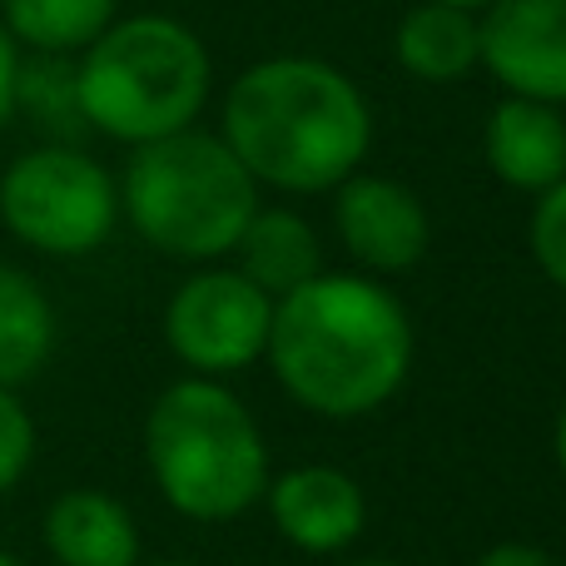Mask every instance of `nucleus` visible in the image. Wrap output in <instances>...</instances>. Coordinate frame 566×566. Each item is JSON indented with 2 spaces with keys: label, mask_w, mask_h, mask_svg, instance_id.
Wrapping results in <instances>:
<instances>
[{
  "label": "nucleus",
  "mask_w": 566,
  "mask_h": 566,
  "mask_svg": "<svg viewBox=\"0 0 566 566\" xmlns=\"http://www.w3.org/2000/svg\"><path fill=\"white\" fill-rule=\"evenodd\" d=\"M259 209V185L219 135H179L135 145L119 179V214L149 249L185 264L234 254L244 224Z\"/></svg>",
  "instance_id": "39448f33"
},
{
  "label": "nucleus",
  "mask_w": 566,
  "mask_h": 566,
  "mask_svg": "<svg viewBox=\"0 0 566 566\" xmlns=\"http://www.w3.org/2000/svg\"><path fill=\"white\" fill-rule=\"evenodd\" d=\"M239 274L254 279L269 298H283L313 274H323V244L313 234V224L293 209H254V219L244 224L234 244Z\"/></svg>",
  "instance_id": "4468645a"
},
{
  "label": "nucleus",
  "mask_w": 566,
  "mask_h": 566,
  "mask_svg": "<svg viewBox=\"0 0 566 566\" xmlns=\"http://www.w3.org/2000/svg\"><path fill=\"white\" fill-rule=\"evenodd\" d=\"M0 224L15 244L50 259H85L115 234L119 185L75 145L25 149L0 175Z\"/></svg>",
  "instance_id": "423d86ee"
},
{
  "label": "nucleus",
  "mask_w": 566,
  "mask_h": 566,
  "mask_svg": "<svg viewBox=\"0 0 566 566\" xmlns=\"http://www.w3.org/2000/svg\"><path fill=\"white\" fill-rule=\"evenodd\" d=\"M145 462L159 497L189 522H234L264 502L269 442L219 378H179L145 418Z\"/></svg>",
  "instance_id": "20e7f679"
},
{
  "label": "nucleus",
  "mask_w": 566,
  "mask_h": 566,
  "mask_svg": "<svg viewBox=\"0 0 566 566\" xmlns=\"http://www.w3.org/2000/svg\"><path fill=\"white\" fill-rule=\"evenodd\" d=\"M418 333L392 289L373 274H313L274 298L269 368L318 418H368L408 382Z\"/></svg>",
  "instance_id": "f257e3e1"
},
{
  "label": "nucleus",
  "mask_w": 566,
  "mask_h": 566,
  "mask_svg": "<svg viewBox=\"0 0 566 566\" xmlns=\"http://www.w3.org/2000/svg\"><path fill=\"white\" fill-rule=\"evenodd\" d=\"M119 15V0H0V25L30 55H80Z\"/></svg>",
  "instance_id": "dca6fc26"
},
{
  "label": "nucleus",
  "mask_w": 566,
  "mask_h": 566,
  "mask_svg": "<svg viewBox=\"0 0 566 566\" xmlns=\"http://www.w3.org/2000/svg\"><path fill=\"white\" fill-rule=\"evenodd\" d=\"M527 244H532L537 269L566 293V179L552 185L547 195H537V209H532V224H527Z\"/></svg>",
  "instance_id": "a211bd4d"
},
{
  "label": "nucleus",
  "mask_w": 566,
  "mask_h": 566,
  "mask_svg": "<svg viewBox=\"0 0 566 566\" xmlns=\"http://www.w3.org/2000/svg\"><path fill=\"white\" fill-rule=\"evenodd\" d=\"M219 139L259 189L333 195L373 149V109L348 70L318 55H274L224 90Z\"/></svg>",
  "instance_id": "f03ea898"
},
{
  "label": "nucleus",
  "mask_w": 566,
  "mask_h": 566,
  "mask_svg": "<svg viewBox=\"0 0 566 566\" xmlns=\"http://www.w3.org/2000/svg\"><path fill=\"white\" fill-rule=\"evenodd\" d=\"M442 6H462V10H488L492 0H442Z\"/></svg>",
  "instance_id": "5701e85b"
},
{
  "label": "nucleus",
  "mask_w": 566,
  "mask_h": 566,
  "mask_svg": "<svg viewBox=\"0 0 566 566\" xmlns=\"http://www.w3.org/2000/svg\"><path fill=\"white\" fill-rule=\"evenodd\" d=\"M15 70H20V45L6 35V25H0V129L15 115Z\"/></svg>",
  "instance_id": "aec40b11"
},
{
  "label": "nucleus",
  "mask_w": 566,
  "mask_h": 566,
  "mask_svg": "<svg viewBox=\"0 0 566 566\" xmlns=\"http://www.w3.org/2000/svg\"><path fill=\"white\" fill-rule=\"evenodd\" d=\"M353 566H408V562H392V557H363V562H353Z\"/></svg>",
  "instance_id": "b1692460"
},
{
  "label": "nucleus",
  "mask_w": 566,
  "mask_h": 566,
  "mask_svg": "<svg viewBox=\"0 0 566 566\" xmlns=\"http://www.w3.org/2000/svg\"><path fill=\"white\" fill-rule=\"evenodd\" d=\"M0 566H30V562H20L15 552H0Z\"/></svg>",
  "instance_id": "393cba45"
},
{
  "label": "nucleus",
  "mask_w": 566,
  "mask_h": 566,
  "mask_svg": "<svg viewBox=\"0 0 566 566\" xmlns=\"http://www.w3.org/2000/svg\"><path fill=\"white\" fill-rule=\"evenodd\" d=\"M482 159L517 195H547L566 179V115L562 105L507 95L482 125Z\"/></svg>",
  "instance_id": "9b49d317"
},
{
  "label": "nucleus",
  "mask_w": 566,
  "mask_h": 566,
  "mask_svg": "<svg viewBox=\"0 0 566 566\" xmlns=\"http://www.w3.org/2000/svg\"><path fill=\"white\" fill-rule=\"evenodd\" d=\"M149 566H195V562H149Z\"/></svg>",
  "instance_id": "a878e982"
},
{
  "label": "nucleus",
  "mask_w": 566,
  "mask_h": 566,
  "mask_svg": "<svg viewBox=\"0 0 566 566\" xmlns=\"http://www.w3.org/2000/svg\"><path fill=\"white\" fill-rule=\"evenodd\" d=\"M333 229L348 259L373 279L418 269L432 244L428 205L402 179L363 175V169L333 189Z\"/></svg>",
  "instance_id": "6e6552de"
},
{
  "label": "nucleus",
  "mask_w": 566,
  "mask_h": 566,
  "mask_svg": "<svg viewBox=\"0 0 566 566\" xmlns=\"http://www.w3.org/2000/svg\"><path fill=\"white\" fill-rule=\"evenodd\" d=\"M274 298L239 269H199L165 303V343L189 373L224 378L264 358Z\"/></svg>",
  "instance_id": "0eeeda50"
},
{
  "label": "nucleus",
  "mask_w": 566,
  "mask_h": 566,
  "mask_svg": "<svg viewBox=\"0 0 566 566\" xmlns=\"http://www.w3.org/2000/svg\"><path fill=\"white\" fill-rule=\"evenodd\" d=\"M264 507L279 537L308 557H338L368 527V497H363L358 478L328 468V462H308L283 478H269Z\"/></svg>",
  "instance_id": "9d476101"
},
{
  "label": "nucleus",
  "mask_w": 566,
  "mask_h": 566,
  "mask_svg": "<svg viewBox=\"0 0 566 566\" xmlns=\"http://www.w3.org/2000/svg\"><path fill=\"white\" fill-rule=\"evenodd\" d=\"M392 60L402 75L422 85H458L472 70H482V35L478 10L418 0L392 30Z\"/></svg>",
  "instance_id": "ddd939ff"
},
{
  "label": "nucleus",
  "mask_w": 566,
  "mask_h": 566,
  "mask_svg": "<svg viewBox=\"0 0 566 566\" xmlns=\"http://www.w3.org/2000/svg\"><path fill=\"white\" fill-rule=\"evenodd\" d=\"M45 552L60 566H139L135 512L99 488H70L40 522Z\"/></svg>",
  "instance_id": "f8f14e48"
},
{
  "label": "nucleus",
  "mask_w": 566,
  "mask_h": 566,
  "mask_svg": "<svg viewBox=\"0 0 566 566\" xmlns=\"http://www.w3.org/2000/svg\"><path fill=\"white\" fill-rule=\"evenodd\" d=\"M478 35L482 70L507 95L566 109V0H492Z\"/></svg>",
  "instance_id": "1a4fd4ad"
},
{
  "label": "nucleus",
  "mask_w": 566,
  "mask_h": 566,
  "mask_svg": "<svg viewBox=\"0 0 566 566\" xmlns=\"http://www.w3.org/2000/svg\"><path fill=\"white\" fill-rule=\"evenodd\" d=\"M478 566H557L542 547H527V542H497L478 557Z\"/></svg>",
  "instance_id": "412c9836"
},
{
  "label": "nucleus",
  "mask_w": 566,
  "mask_h": 566,
  "mask_svg": "<svg viewBox=\"0 0 566 566\" xmlns=\"http://www.w3.org/2000/svg\"><path fill=\"white\" fill-rule=\"evenodd\" d=\"M80 115L119 145H149L189 129L209 105L214 65L209 50L175 15H125L109 20L105 35L75 55Z\"/></svg>",
  "instance_id": "7ed1b4c3"
},
{
  "label": "nucleus",
  "mask_w": 566,
  "mask_h": 566,
  "mask_svg": "<svg viewBox=\"0 0 566 566\" xmlns=\"http://www.w3.org/2000/svg\"><path fill=\"white\" fill-rule=\"evenodd\" d=\"M55 303L15 264H0V388L30 382L55 353Z\"/></svg>",
  "instance_id": "2eb2a0df"
},
{
  "label": "nucleus",
  "mask_w": 566,
  "mask_h": 566,
  "mask_svg": "<svg viewBox=\"0 0 566 566\" xmlns=\"http://www.w3.org/2000/svg\"><path fill=\"white\" fill-rule=\"evenodd\" d=\"M552 452H557V468H562V478H566V402H562V412H557V428H552Z\"/></svg>",
  "instance_id": "4be33fe9"
},
{
  "label": "nucleus",
  "mask_w": 566,
  "mask_h": 566,
  "mask_svg": "<svg viewBox=\"0 0 566 566\" xmlns=\"http://www.w3.org/2000/svg\"><path fill=\"white\" fill-rule=\"evenodd\" d=\"M30 462H35V418L15 398V388H0V497L25 482Z\"/></svg>",
  "instance_id": "6ab92c4d"
},
{
  "label": "nucleus",
  "mask_w": 566,
  "mask_h": 566,
  "mask_svg": "<svg viewBox=\"0 0 566 566\" xmlns=\"http://www.w3.org/2000/svg\"><path fill=\"white\" fill-rule=\"evenodd\" d=\"M15 109H30L45 129L75 135L85 129L75 85V55H30L15 70Z\"/></svg>",
  "instance_id": "f3484780"
}]
</instances>
